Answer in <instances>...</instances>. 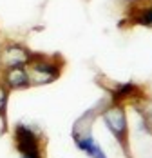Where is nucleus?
<instances>
[{"instance_id": "f257e3e1", "label": "nucleus", "mask_w": 152, "mask_h": 158, "mask_svg": "<svg viewBox=\"0 0 152 158\" xmlns=\"http://www.w3.org/2000/svg\"><path fill=\"white\" fill-rule=\"evenodd\" d=\"M103 122L109 127V131L116 136V140L122 143V147L127 151V114H125L123 107L118 104L105 107Z\"/></svg>"}, {"instance_id": "6e6552de", "label": "nucleus", "mask_w": 152, "mask_h": 158, "mask_svg": "<svg viewBox=\"0 0 152 158\" xmlns=\"http://www.w3.org/2000/svg\"><path fill=\"white\" fill-rule=\"evenodd\" d=\"M136 22H138V24H141V26L152 27V6H150V7H145V9L139 13V16H138Z\"/></svg>"}, {"instance_id": "9b49d317", "label": "nucleus", "mask_w": 152, "mask_h": 158, "mask_svg": "<svg viewBox=\"0 0 152 158\" xmlns=\"http://www.w3.org/2000/svg\"><path fill=\"white\" fill-rule=\"evenodd\" d=\"M130 2H134V0H130Z\"/></svg>"}, {"instance_id": "0eeeda50", "label": "nucleus", "mask_w": 152, "mask_h": 158, "mask_svg": "<svg viewBox=\"0 0 152 158\" xmlns=\"http://www.w3.org/2000/svg\"><path fill=\"white\" fill-rule=\"evenodd\" d=\"M138 93V87L132 84V82H125V84H118L116 89L112 91V100L114 102H120V100H125V98H130Z\"/></svg>"}, {"instance_id": "39448f33", "label": "nucleus", "mask_w": 152, "mask_h": 158, "mask_svg": "<svg viewBox=\"0 0 152 158\" xmlns=\"http://www.w3.org/2000/svg\"><path fill=\"white\" fill-rule=\"evenodd\" d=\"M29 73V84H51L58 78L60 67L51 62H38L27 69Z\"/></svg>"}, {"instance_id": "f03ea898", "label": "nucleus", "mask_w": 152, "mask_h": 158, "mask_svg": "<svg viewBox=\"0 0 152 158\" xmlns=\"http://www.w3.org/2000/svg\"><path fill=\"white\" fill-rule=\"evenodd\" d=\"M15 138H16V145H18V149L24 156L38 158V140H36V133L31 127L20 124L16 127Z\"/></svg>"}, {"instance_id": "9d476101", "label": "nucleus", "mask_w": 152, "mask_h": 158, "mask_svg": "<svg viewBox=\"0 0 152 158\" xmlns=\"http://www.w3.org/2000/svg\"><path fill=\"white\" fill-rule=\"evenodd\" d=\"M22 158H31V156H22Z\"/></svg>"}, {"instance_id": "7ed1b4c3", "label": "nucleus", "mask_w": 152, "mask_h": 158, "mask_svg": "<svg viewBox=\"0 0 152 158\" xmlns=\"http://www.w3.org/2000/svg\"><path fill=\"white\" fill-rule=\"evenodd\" d=\"M33 60V55H31L29 51L26 48H22V46H7V48H4L0 51V64L6 67V69H9V67H18V65H26V64H29Z\"/></svg>"}, {"instance_id": "20e7f679", "label": "nucleus", "mask_w": 152, "mask_h": 158, "mask_svg": "<svg viewBox=\"0 0 152 158\" xmlns=\"http://www.w3.org/2000/svg\"><path fill=\"white\" fill-rule=\"evenodd\" d=\"M74 129H82L80 131H73V138H74V143L78 149H82L83 153H87L91 158H107L105 153L102 151V147L96 143V140L91 136L89 133V127H80L74 126Z\"/></svg>"}, {"instance_id": "423d86ee", "label": "nucleus", "mask_w": 152, "mask_h": 158, "mask_svg": "<svg viewBox=\"0 0 152 158\" xmlns=\"http://www.w3.org/2000/svg\"><path fill=\"white\" fill-rule=\"evenodd\" d=\"M6 84L11 87V89H22V87H27L29 85V73L24 65H18V67H9L7 73H6Z\"/></svg>"}, {"instance_id": "1a4fd4ad", "label": "nucleus", "mask_w": 152, "mask_h": 158, "mask_svg": "<svg viewBox=\"0 0 152 158\" xmlns=\"http://www.w3.org/2000/svg\"><path fill=\"white\" fill-rule=\"evenodd\" d=\"M6 107H7V91L4 85H0V116L6 114Z\"/></svg>"}]
</instances>
